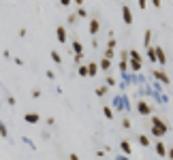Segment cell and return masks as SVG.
I'll list each match as a JSON object with an SVG mask.
<instances>
[{
    "mask_svg": "<svg viewBox=\"0 0 173 160\" xmlns=\"http://www.w3.org/2000/svg\"><path fill=\"white\" fill-rule=\"evenodd\" d=\"M49 58H51V62H53V64H60V62H62V56H60V53H58L56 49H51V51H49Z\"/></svg>",
    "mask_w": 173,
    "mask_h": 160,
    "instance_id": "cell-18",
    "label": "cell"
},
{
    "mask_svg": "<svg viewBox=\"0 0 173 160\" xmlns=\"http://www.w3.org/2000/svg\"><path fill=\"white\" fill-rule=\"evenodd\" d=\"M75 22H77V15H73V13H71V15H69V17H66V24L75 26Z\"/></svg>",
    "mask_w": 173,
    "mask_h": 160,
    "instance_id": "cell-26",
    "label": "cell"
},
{
    "mask_svg": "<svg viewBox=\"0 0 173 160\" xmlns=\"http://www.w3.org/2000/svg\"><path fill=\"white\" fill-rule=\"evenodd\" d=\"M7 102H9L11 107H15V102H17V100H15V96H11V94H9V96H7Z\"/></svg>",
    "mask_w": 173,
    "mask_h": 160,
    "instance_id": "cell-31",
    "label": "cell"
},
{
    "mask_svg": "<svg viewBox=\"0 0 173 160\" xmlns=\"http://www.w3.org/2000/svg\"><path fill=\"white\" fill-rule=\"evenodd\" d=\"M99 66H100V71H109V68H111V60L103 56V58H100V62H99Z\"/></svg>",
    "mask_w": 173,
    "mask_h": 160,
    "instance_id": "cell-14",
    "label": "cell"
},
{
    "mask_svg": "<svg viewBox=\"0 0 173 160\" xmlns=\"http://www.w3.org/2000/svg\"><path fill=\"white\" fill-rule=\"evenodd\" d=\"M122 19H124V24H126V26H130L133 22H135V17H133V11H130V7H126V4L122 7Z\"/></svg>",
    "mask_w": 173,
    "mask_h": 160,
    "instance_id": "cell-3",
    "label": "cell"
},
{
    "mask_svg": "<svg viewBox=\"0 0 173 160\" xmlns=\"http://www.w3.org/2000/svg\"><path fill=\"white\" fill-rule=\"evenodd\" d=\"M0 137H2V139H9V128H7L4 122H0Z\"/></svg>",
    "mask_w": 173,
    "mask_h": 160,
    "instance_id": "cell-21",
    "label": "cell"
},
{
    "mask_svg": "<svg viewBox=\"0 0 173 160\" xmlns=\"http://www.w3.org/2000/svg\"><path fill=\"white\" fill-rule=\"evenodd\" d=\"M137 141L141 143V148H150V145H152V141H150V137H148V135H143V132H141V135L137 137Z\"/></svg>",
    "mask_w": 173,
    "mask_h": 160,
    "instance_id": "cell-13",
    "label": "cell"
},
{
    "mask_svg": "<svg viewBox=\"0 0 173 160\" xmlns=\"http://www.w3.org/2000/svg\"><path fill=\"white\" fill-rule=\"evenodd\" d=\"M107 92H109V86H100V88H96V90H94V94H96L99 98H103Z\"/></svg>",
    "mask_w": 173,
    "mask_h": 160,
    "instance_id": "cell-19",
    "label": "cell"
},
{
    "mask_svg": "<svg viewBox=\"0 0 173 160\" xmlns=\"http://www.w3.org/2000/svg\"><path fill=\"white\" fill-rule=\"evenodd\" d=\"M105 86H115V79H113V77H109V75H107V79H105Z\"/></svg>",
    "mask_w": 173,
    "mask_h": 160,
    "instance_id": "cell-29",
    "label": "cell"
},
{
    "mask_svg": "<svg viewBox=\"0 0 173 160\" xmlns=\"http://www.w3.org/2000/svg\"><path fill=\"white\" fill-rule=\"evenodd\" d=\"M167 158L173 160V145H171V148H167Z\"/></svg>",
    "mask_w": 173,
    "mask_h": 160,
    "instance_id": "cell-34",
    "label": "cell"
},
{
    "mask_svg": "<svg viewBox=\"0 0 173 160\" xmlns=\"http://www.w3.org/2000/svg\"><path fill=\"white\" fill-rule=\"evenodd\" d=\"M105 58H109V60L115 58V51H113V49H105Z\"/></svg>",
    "mask_w": 173,
    "mask_h": 160,
    "instance_id": "cell-30",
    "label": "cell"
},
{
    "mask_svg": "<svg viewBox=\"0 0 173 160\" xmlns=\"http://www.w3.org/2000/svg\"><path fill=\"white\" fill-rule=\"evenodd\" d=\"M26 34H28V30H26V28H19V37L24 38V37H26Z\"/></svg>",
    "mask_w": 173,
    "mask_h": 160,
    "instance_id": "cell-39",
    "label": "cell"
},
{
    "mask_svg": "<svg viewBox=\"0 0 173 160\" xmlns=\"http://www.w3.org/2000/svg\"><path fill=\"white\" fill-rule=\"evenodd\" d=\"M122 128H126V130H128V128H133V124H130L128 118H124V120H122Z\"/></svg>",
    "mask_w": 173,
    "mask_h": 160,
    "instance_id": "cell-28",
    "label": "cell"
},
{
    "mask_svg": "<svg viewBox=\"0 0 173 160\" xmlns=\"http://www.w3.org/2000/svg\"><path fill=\"white\" fill-rule=\"evenodd\" d=\"M77 75H79V77H90V73H88V64H79V66H77Z\"/></svg>",
    "mask_w": 173,
    "mask_h": 160,
    "instance_id": "cell-17",
    "label": "cell"
},
{
    "mask_svg": "<svg viewBox=\"0 0 173 160\" xmlns=\"http://www.w3.org/2000/svg\"><path fill=\"white\" fill-rule=\"evenodd\" d=\"M73 62H75V64H77V66H79V64H81V62H84V53H75Z\"/></svg>",
    "mask_w": 173,
    "mask_h": 160,
    "instance_id": "cell-25",
    "label": "cell"
},
{
    "mask_svg": "<svg viewBox=\"0 0 173 160\" xmlns=\"http://www.w3.org/2000/svg\"><path fill=\"white\" fill-rule=\"evenodd\" d=\"M2 56H4L7 60H11V51H9V49H4V51H2Z\"/></svg>",
    "mask_w": 173,
    "mask_h": 160,
    "instance_id": "cell-36",
    "label": "cell"
},
{
    "mask_svg": "<svg viewBox=\"0 0 173 160\" xmlns=\"http://www.w3.org/2000/svg\"><path fill=\"white\" fill-rule=\"evenodd\" d=\"M75 4H77V7H81V4H84V0H75Z\"/></svg>",
    "mask_w": 173,
    "mask_h": 160,
    "instance_id": "cell-42",
    "label": "cell"
},
{
    "mask_svg": "<svg viewBox=\"0 0 173 160\" xmlns=\"http://www.w3.org/2000/svg\"><path fill=\"white\" fill-rule=\"evenodd\" d=\"M118 68H120V73H122V77H126V71H128V60H120V64H118Z\"/></svg>",
    "mask_w": 173,
    "mask_h": 160,
    "instance_id": "cell-20",
    "label": "cell"
},
{
    "mask_svg": "<svg viewBox=\"0 0 173 160\" xmlns=\"http://www.w3.org/2000/svg\"><path fill=\"white\" fill-rule=\"evenodd\" d=\"M150 43H152V30H145V34H143V45L150 47Z\"/></svg>",
    "mask_w": 173,
    "mask_h": 160,
    "instance_id": "cell-23",
    "label": "cell"
},
{
    "mask_svg": "<svg viewBox=\"0 0 173 160\" xmlns=\"http://www.w3.org/2000/svg\"><path fill=\"white\" fill-rule=\"evenodd\" d=\"M56 38H58V43H66V28L64 26L56 28Z\"/></svg>",
    "mask_w": 173,
    "mask_h": 160,
    "instance_id": "cell-10",
    "label": "cell"
},
{
    "mask_svg": "<svg viewBox=\"0 0 173 160\" xmlns=\"http://www.w3.org/2000/svg\"><path fill=\"white\" fill-rule=\"evenodd\" d=\"M141 66H143V60H137V58H128V68H130V71L139 73V71H141Z\"/></svg>",
    "mask_w": 173,
    "mask_h": 160,
    "instance_id": "cell-8",
    "label": "cell"
},
{
    "mask_svg": "<svg viewBox=\"0 0 173 160\" xmlns=\"http://www.w3.org/2000/svg\"><path fill=\"white\" fill-rule=\"evenodd\" d=\"M152 4H154L156 9H160V7H162V0H152Z\"/></svg>",
    "mask_w": 173,
    "mask_h": 160,
    "instance_id": "cell-35",
    "label": "cell"
},
{
    "mask_svg": "<svg viewBox=\"0 0 173 160\" xmlns=\"http://www.w3.org/2000/svg\"><path fill=\"white\" fill-rule=\"evenodd\" d=\"M120 149H122L124 156H130V152H133V148H130V141H128V139H122V141H120Z\"/></svg>",
    "mask_w": 173,
    "mask_h": 160,
    "instance_id": "cell-11",
    "label": "cell"
},
{
    "mask_svg": "<svg viewBox=\"0 0 173 160\" xmlns=\"http://www.w3.org/2000/svg\"><path fill=\"white\" fill-rule=\"evenodd\" d=\"M77 17H88V11L84 9V7H79V9H77Z\"/></svg>",
    "mask_w": 173,
    "mask_h": 160,
    "instance_id": "cell-27",
    "label": "cell"
},
{
    "mask_svg": "<svg viewBox=\"0 0 173 160\" xmlns=\"http://www.w3.org/2000/svg\"><path fill=\"white\" fill-rule=\"evenodd\" d=\"M137 2H139V9H141V11L148 7V0H137Z\"/></svg>",
    "mask_w": 173,
    "mask_h": 160,
    "instance_id": "cell-32",
    "label": "cell"
},
{
    "mask_svg": "<svg viewBox=\"0 0 173 160\" xmlns=\"http://www.w3.org/2000/svg\"><path fill=\"white\" fill-rule=\"evenodd\" d=\"M69 160H79V156H77V154H75V152H73V154L69 156Z\"/></svg>",
    "mask_w": 173,
    "mask_h": 160,
    "instance_id": "cell-41",
    "label": "cell"
},
{
    "mask_svg": "<svg viewBox=\"0 0 173 160\" xmlns=\"http://www.w3.org/2000/svg\"><path fill=\"white\" fill-rule=\"evenodd\" d=\"M24 122H28V124H38V122H41V115H38L37 111H30V113H26V115H24Z\"/></svg>",
    "mask_w": 173,
    "mask_h": 160,
    "instance_id": "cell-7",
    "label": "cell"
},
{
    "mask_svg": "<svg viewBox=\"0 0 173 160\" xmlns=\"http://www.w3.org/2000/svg\"><path fill=\"white\" fill-rule=\"evenodd\" d=\"M156 60L160 62V66L167 64V53H165V49H162L160 45H156Z\"/></svg>",
    "mask_w": 173,
    "mask_h": 160,
    "instance_id": "cell-9",
    "label": "cell"
},
{
    "mask_svg": "<svg viewBox=\"0 0 173 160\" xmlns=\"http://www.w3.org/2000/svg\"><path fill=\"white\" fill-rule=\"evenodd\" d=\"M71 51H73V53H84V45H81V41H73Z\"/></svg>",
    "mask_w": 173,
    "mask_h": 160,
    "instance_id": "cell-16",
    "label": "cell"
},
{
    "mask_svg": "<svg viewBox=\"0 0 173 160\" xmlns=\"http://www.w3.org/2000/svg\"><path fill=\"white\" fill-rule=\"evenodd\" d=\"M45 77H47V79H53L56 75H53V71H47V73H45Z\"/></svg>",
    "mask_w": 173,
    "mask_h": 160,
    "instance_id": "cell-40",
    "label": "cell"
},
{
    "mask_svg": "<svg viewBox=\"0 0 173 160\" xmlns=\"http://www.w3.org/2000/svg\"><path fill=\"white\" fill-rule=\"evenodd\" d=\"M150 135L154 137V139H162V137L169 132V126H167V122L165 120H160L158 115H150Z\"/></svg>",
    "mask_w": 173,
    "mask_h": 160,
    "instance_id": "cell-1",
    "label": "cell"
},
{
    "mask_svg": "<svg viewBox=\"0 0 173 160\" xmlns=\"http://www.w3.org/2000/svg\"><path fill=\"white\" fill-rule=\"evenodd\" d=\"M73 4V0H60V7H71Z\"/></svg>",
    "mask_w": 173,
    "mask_h": 160,
    "instance_id": "cell-33",
    "label": "cell"
},
{
    "mask_svg": "<svg viewBox=\"0 0 173 160\" xmlns=\"http://www.w3.org/2000/svg\"><path fill=\"white\" fill-rule=\"evenodd\" d=\"M13 60H15V64H17V66H24V60H22V58H13Z\"/></svg>",
    "mask_w": 173,
    "mask_h": 160,
    "instance_id": "cell-37",
    "label": "cell"
},
{
    "mask_svg": "<svg viewBox=\"0 0 173 160\" xmlns=\"http://www.w3.org/2000/svg\"><path fill=\"white\" fill-rule=\"evenodd\" d=\"M118 160H128V156H120V158H118Z\"/></svg>",
    "mask_w": 173,
    "mask_h": 160,
    "instance_id": "cell-43",
    "label": "cell"
},
{
    "mask_svg": "<svg viewBox=\"0 0 173 160\" xmlns=\"http://www.w3.org/2000/svg\"><path fill=\"white\" fill-rule=\"evenodd\" d=\"M154 149H156V154H158L160 158H167V145L162 143V139H156V141H154Z\"/></svg>",
    "mask_w": 173,
    "mask_h": 160,
    "instance_id": "cell-4",
    "label": "cell"
},
{
    "mask_svg": "<svg viewBox=\"0 0 173 160\" xmlns=\"http://www.w3.org/2000/svg\"><path fill=\"white\" fill-rule=\"evenodd\" d=\"M99 30H100V22L96 19V17H92V19H90V24H88V32H90L92 37H96V34H99Z\"/></svg>",
    "mask_w": 173,
    "mask_h": 160,
    "instance_id": "cell-5",
    "label": "cell"
},
{
    "mask_svg": "<svg viewBox=\"0 0 173 160\" xmlns=\"http://www.w3.org/2000/svg\"><path fill=\"white\" fill-rule=\"evenodd\" d=\"M103 115L107 118V120H113V109L107 105V107H103Z\"/></svg>",
    "mask_w": 173,
    "mask_h": 160,
    "instance_id": "cell-22",
    "label": "cell"
},
{
    "mask_svg": "<svg viewBox=\"0 0 173 160\" xmlns=\"http://www.w3.org/2000/svg\"><path fill=\"white\" fill-rule=\"evenodd\" d=\"M152 75H154V79H156V81H160L162 86H169V83H171V77L165 73L162 68H156V71H152Z\"/></svg>",
    "mask_w": 173,
    "mask_h": 160,
    "instance_id": "cell-2",
    "label": "cell"
},
{
    "mask_svg": "<svg viewBox=\"0 0 173 160\" xmlns=\"http://www.w3.org/2000/svg\"><path fill=\"white\" fill-rule=\"evenodd\" d=\"M137 111H139V115H152V107H150L145 100H139L137 102Z\"/></svg>",
    "mask_w": 173,
    "mask_h": 160,
    "instance_id": "cell-6",
    "label": "cell"
},
{
    "mask_svg": "<svg viewBox=\"0 0 173 160\" xmlns=\"http://www.w3.org/2000/svg\"><path fill=\"white\" fill-rule=\"evenodd\" d=\"M122 2H124V4H126V2H128V0H122Z\"/></svg>",
    "mask_w": 173,
    "mask_h": 160,
    "instance_id": "cell-44",
    "label": "cell"
},
{
    "mask_svg": "<svg viewBox=\"0 0 173 160\" xmlns=\"http://www.w3.org/2000/svg\"><path fill=\"white\" fill-rule=\"evenodd\" d=\"M41 96V90H32V98H38Z\"/></svg>",
    "mask_w": 173,
    "mask_h": 160,
    "instance_id": "cell-38",
    "label": "cell"
},
{
    "mask_svg": "<svg viewBox=\"0 0 173 160\" xmlns=\"http://www.w3.org/2000/svg\"><path fill=\"white\" fill-rule=\"evenodd\" d=\"M115 45H118V41H115L113 37L107 38V49H115Z\"/></svg>",
    "mask_w": 173,
    "mask_h": 160,
    "instance_id": "cell-24",
    "label": "cell"
},
{
    "mask_svg": "<svg viewBox=\"0 0 173 160\" xmlns=\"http://www.w3.org/2000/svg\"><path fill=\"white\" fill-rule=\"evenodd\" d=\"M145 56H148L150 62H158V60H156V47H152V45L145 49Z\"/></svg>",
    "mask_w": 173,
    "mask_h": 160,
    "instance_id": "cell-15",
    "label": "cell"
},
{
    "mask_svg": "<svg viewBox=\"0 0 173 160\" xmlns=\"http://www.w3.org/2000/svg\"><path fill=\"white\" fill-rule=\"evenodd\" d=\"M99 71H100L99 62H88V73H90V77H96Z\"/></svg>",
    "mask_w": 173,
    "mask_h": 160,
    "instance_id": "cell-12",
    "label": "cell"
}]
</instances>
